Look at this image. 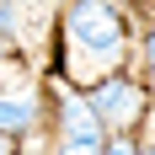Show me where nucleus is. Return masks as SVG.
<instances>
[{
    "mask_svg": "<svg viewBox=\"0 0 155 155\" xmlns=\"http://www.w3.org/2000/svg\"><path fill=\"white\" fill-rule=\"evenodd\" d=\"M38 128V96L32 91H0V134L27 139Z\"/></svg>",
    "mask_w": 155,
    "mask_h": 155,
    "instance_id": "4",
    "label": "nucleus"
},
{
    "mask_svg": "<svg viewBox=\"0 0 155 155\" xmlns=\"http://www.w3.org/2000/svg\"><path fill=\"white\" fill-rule=\"evenodd\" d=\"M11 54H16V43H11V27H5V21H0V70H5V64H11Z\"/></svg>",
    "mask_w": 155,
    "mask_h": 155,
    "instance_id": "8",
    "label": "nucleus"
},
{
    "mask_svg": "<svg viewBox=\"0 0 155 155\" xmlns=\"http://www.w3.org/2000/svg\"><path fill=\"white\" fill-rule=\"evenodd\" d=\"M59 38H64L59 75L86 86V91L96 80L118 75L123 59H128V21H123L118 0H64Z\"/></svg>",
    "mask_w": 155,
    "mask_h": 155,
    "instance_id": "1",
    "label": "nucleus"
},
{
    "mask_svg": "<svg viewBox=\"0 0 155 155\" xmlns=\"http://www.w3.org/2000/svg\"><path fill=\"white\" fill-rule=\"evenodd\" d=\"M139 128H144V134H139V150H144V155H155V107L144 112V123H139Z\"/></svg>",
    "mask_w": 155,
    "mask_h": 155,
    "instance_id": "7",
    "label": "nucleus"
},
{
    "mask_svg": "<svg viewBox=\"0 0 155 155\" xmlns=\"http://www.w3.org/2000/svg\"><path fill=\"white\" fill-rule=\"evenodd\" d=\"M21 150V139H16V134H0V155H16Z\"/></svg>",
    "mask_w": 155,
    "mask_h": 155,
    "instance_id": "10",
    "label": "nucleus"
},
{
    "mask_svg": "<svg viewBox=\"0 0 155 155\" xmlns=\"http://www.w3.org/2000/svg\"><path fill=\"white\" fill-rule=\"evenodd\" d=\"M102 155H144L139 150V128H134V134H107V150Z\"/></svg>",
    "mask_w": 155,
    "mask_h": 155,
    "instance_id": "6",
    "label": "nucleus"
},
{
    "mask_svg": "<svg viewBox=\"0 0 155 155\" xmlns=\"http://www.w3.org/2000/svg\"><path fill=\"white\" fill-rule=\"evenodd\" d=\"M107 150V139H59L54 144V155H102Z\"/></svg>",
    "mask_w": 155,
    "mask_h": 155,
    "instance_id": "5",
    "label": "nucleus"
},
{
    "mask_svg": "<svg viewBox=\"0 0 155 155\" xmlns=\"http://www.w3.org/2000/svg\"><path fill=\"white\" fill-rule=\"evenodd\" d=\"M91 107H96V118L107 123V134H134V128L144 123V112H150V91H144L134 75H107V80H96L91 91Z\"/></svg>",
    "mask_w": 155,
    "mask_h": 155,
    "instance_id": "2",
    "label": "nucleus"
},
{
    "mask_svg": "<svg viewBox=\"0 0 155 155\" xmlns=\"http://www.w3.org/2000/svg\"><path fill=\"white\" fill-rule=\"evenodd\" d=\"M59 139H107V123L86 91H59Z\"/></svg>",
    "mask_w": 155,
    "mask_h": 155,
    "instance_id": "3",
    "label": "nucleus"
},
{
    "mask_svg": "<svg viewBox=\"0 0 155 155\" xmlns=\"http://www.w3.org/2000/svg\"><path fill=\"white\" fill-rule=\"evenodd\" d=\"M144 70H150V80H155V27L144 32Z\"/></svg>",
    "mask_w": 155,
    "mask_h": 155,
    "instance_id": "9",
    "label": "nucleus"
}]
</instances>
